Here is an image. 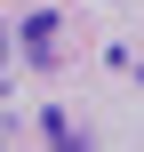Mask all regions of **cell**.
Returning a JSON list of instances; mask_svg holds the SVG:
<instances>
[{"label":"cell","mask_w":144,"mask_h":152,"mask_svg":"<svg viewBox=\"0 0 144 152\" xmlns=\"http://www.w3.org/2000/svg\"><path fill=\"white\" fill-rule=\"evenodd\" d=\"M24 56H32L40 72H56V16H32V24H24Z\"/></svg>","instance_id":"6da1fadb"},{"label":"cell","mask_w":144,"mask_h":152,"mask_svg":"<svg viewBox=\"0 0 144 152\" xmlns=\"http://www.w3.org/2000/svg\"><path fill=\"white\" fill-rule=\"evenodd\" d=\"M0 64H8V24H0Z\"/></svg>","instance_id":"3957f363"},{"label":"cell","mask_w":144,"mask_h":152,"mask_svg":"<svg viewBox=\"0 0 144 152\" xmlns=\"http://www.w3.org/2000/svg\"><path fill=\"white\" fill-rule=\"evenodd\" d=\"M40 128H48V144H88V136H80V128H72V120H64V112H48V120H40Z\"/></svg>","instance_id":"7a4b0ae2"}]
</instances>
